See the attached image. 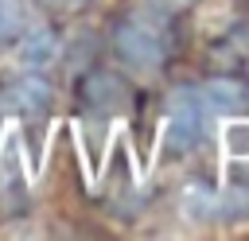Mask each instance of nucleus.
<instances>
[{"label":"nucleus","mask_w":249,"mask_h":241,"mask_svg":"<svg viewBox=\"0 0 249 241\" xmlns=\"http://www.w3.org/2000/svg\"><path fill=\"white\" fill-rule=\"evenodd\" d=\"M117 58L136 74H156L167 58V27L156 12H132L113 31Z\"/></svg>","instance_id":"nucleus-1"},{"label":"nucleus","mask_w":249,"mask_h":241,"mask_svg":"<svg viewBox=\"0 0 249 241\" xmlns=\"http://www.w3.org/2000/svg\"><path fill=\"white\" fill-rule=\"evenodd\" d=\"M214 117H218V113L210 109L202 86H183V89H175V93H171V105H167V144L179 148V152L202 144Z\"/></svg>","instance_id":"nucleus-2"},{"label":"nucleus","mask_w":249,"mask_h":241,"mask_svg":"<svg viewBox=\"0 0 249 241\" xmlns=\"http://www.w3.org/2000/svg\"><path fill=\"white\" fill-rule=\"evenodd\" d=\"M0 105L8 113H16V117H35V113H43L51 105V86H47V78L39 70H23L0 89Z\"/></svg>","instance_id":"nucleus-3"},{"label":"nucleus","mask_w":249,"mask_h":241,"mask_svg":"<svg viewBox=\"0 0 249 241\" xmlns=\"http://www.w3.org/2000/svg\"><path fill=\"white\" fill-rule=\"evenodd\" d=\"M202 93H206V101H210V109H214V113H233V109H241V105L249 101V89H245L241 82H230V78L206 82V86H202Z\"/></svg>","instance_id":"nucleus-4"},{"label":"nucleus","mask_w":249,"mask_h":241,"mask_svg":"<svg viewBox=\"0 0 249 241\" xmlns=\"http://www.w3.org/2000/svg\"><path fill=\"white\" fill-rule=\"evenodd\" d=\"M222 144H226V155L230 159H249V124L245 120H233L230 128H222Z\"/></svg>","instance_id":"nucleus-5"},{"label":"nucleus","mask_w":249,"mask_h":241,"mask_svg":"<svg viewBox=\"0 0 249 241\" xmlns=\"http://www.w3.org/2000/svg\"><path fill=\"white\" fill-rule=\"evenodd\" d=\"M23 27H27L23 8H19L16 0H0V43H4V39H19Z\"/></svg>","instance_id":"nucleus-6"},{"label":"nucleus","mask_w":249,"mask_h":241,"mask_svg":"<svg viewBox=\"0 0 249 241\" xmlns=\"http://www.w3.org/2000/svg\"><path fill=\"white\" fill-rule=\"evenodd\" d=\"M152 4H163V8H183V4H191V0H152Z\"/></svg>","instance_id":"nucleus-7"},{"label":"nucleus","mask_w":249,"mask_h":241,"mask_svg":"<svg viewBox=\"0 0 249 241\" xmlns=\"http://www.w3.org/2000/svg\"><path fill=\"white\" fill-rule=\"evenodd\" d=\"M70 4H78V0H70Z\"/></svg>","instance_id":"nucleus-8"}]
</instances>
